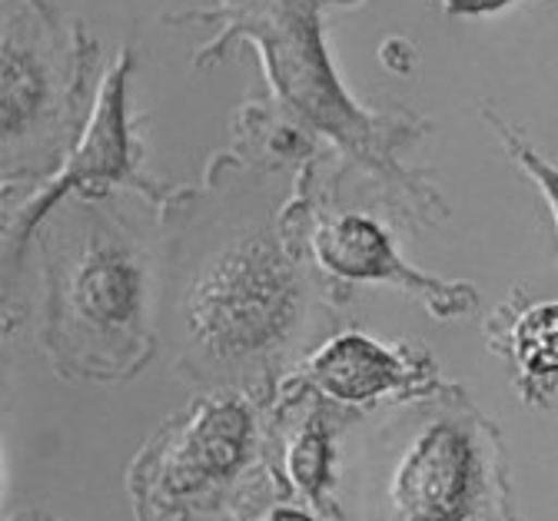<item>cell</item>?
Instances as JSON below:
<instances>
[{"mask_svg":"<svg viewBox=\"0 0 558 521\" xmlns=\"http://www.w3.org/2000/svg\"><path fill=\"white\" fill-rule=\"evenodd\" d=\"M173 316L186 359L240 372L293 346L310 316V282L266 219H240L180 269Z\"/></svg>","mask_w":558,"mask_h":521,"instance_id":"6da1fadb","label":"cell"},{"mask_svg":"<svg viewBox=\"0 0 558 521\" xmlns=\"http://www.w3.org/2000/svg\"><path fill=\"white\" fill-rule=\"evenodd\" d=\"M47 332L90 376H120L147 352L154 266L123 222L81 209L47 243Z\"/></svg>","mask_w":558,"mask_h":521,"instance_id":"7a4b0ae2","label":"cell"},{"mask_svg":"<svg viewBox=\"0 0 558 521\" xmlns=\"http://www.w3.org/2000/svg\"><path fill=\"white\" fill-rule=\"evenodd\" d=\"M199 17L227 21V31L214 47L233 37H250L259 47L272 90L303 123L332 136L366 163L392 170L376 120L349 100L329 66L316 0H220L217 11Z\"/></svg>","mask_w":558,"mask_h":521,"instance_id":"3957f363","label":"cell"},{"mask_svg":"<svg viewBox=\"0 0 558 521\" xmlns=\"http://www.w3.org/2000/svg\"><path fill=\"white\" fill-rule=\"evenodd\" d=\"M313 253L319 266L332 276L356 279V282H389L412 292L418 303H426L433 316L452 319L472 310L475 292L462 282H442L412 269L396 246L389 243L386 230L369 216L345 213L336 216L316 230Z\"/></svg>","mask_w":558,"mask_h":521,"instance_id":"277c9868","label":"cell"},{"mask_svg":"<svg viewBox=\"0 0 558 521\" xmlns=\"http://www.w3.org/2000/svg\"><path fill=\"white\" fill-rule=\"evenodd\" d=\"M478 459L465 428L433 422L418 432L389 482L399 521H462L475 498Z\"/></svg>","mask_w":558,"mask_h":521,"instance_id":"5b68a950","label":"cell"},{"mask_svg":"<svg viewBox=\"0 0 558 521\" xmlns=\"http://www.w3.org/2000/svg\"><path fill=\"white\" fill-rule=\"evenodd\" d=\"M60 110L57 53L44 24L24 11H8L4 24V163H17L34 143H53Z\"/></svg>","mask_w":558,"mask_h":521,"instance_id":"8992f818","label":"cell"},{"mask_svg":"<svg viewBox=\"0 0 558 521\" xmlns=\"http://www.w3.org/2000/svg\"><path fill=\"white\" fill-rule=\"evenodd\" d=\"M126 57L120 66L110 70V77L100 87L94 117L77 143V150L63 163L60 177H53L24 209L17 222L21 243L37 230V222L74 190L97 193L107 183H123L133 173V140L126 123Z\"/></svg>","mask_w":558,"mask_h":521,"instance_id":"52a82bcc","label":"cell"},{"mask_svg":"<svg viewBox=\"0 0 558 521\" xmlns=\"http://www.w3.org/2000/svg\"><path fill=\"white\" fill-rule=\"evenodd\" d=\"M250 415L236 399H209L173 435L160 462V492L186 498L206 485L227 478L246 456Z\"/></svg>","mask_w":558,"mask_h":521,"instance_id":"ba28073f","label":"cell"},{"mask_svg":"<svg viewBox=\"0 0 558 521\" xmlns=\"http://www.w3.org/2000/svg\"><path fill=\"white\" fill-rule=\"evenodd\" d=\"M310 383L332 402L366 405L412 383L405 355L373 342L363 332H339L306 359Z\"/></svg>","mask_w":558,"mask_h":521,"instance_id":"9c48e42d","label":"cell"},{"mask_svg":"<svg viewBox=\"0 0 558 521\" xmlns=\"http://www.w3.org/2000/svg\"><path fill=\"white\" fill-rule=\"evenodd\" d=\"M512 352L529 383L558 376V303L529 306L512 323Z\"/></svg>","mask_w":558,"mask_h":521,"instance_id":"30bf717a","label":"cell"},{"mask_svg":"<svg viewBox=\"0 0 558 521\" xmlns=\"http://www.w3.org/2000/svg\"><path fill=\"white\" fill-rule=\"evenodd\" d=\"M290 475L306 495H319L329 475V441L319 425H310L290 449Z\"/></svg>","mask_w":558,"mask_h":521,"instance_id":"8fae6325","label":"cell"},{"mask_svg":"<svg viewBox=\"0 0 558 521\" xmlns=\"http://www.w3.org/2000/svg\"><path fill=\"white\" fill-rule=\"evenodd\" d=\"M499 130H502L506 143L512 146V157H519V163L525 167V173H532V180H535L538 190L545 193V199H548V206H551V213H555V227H558V170H555L551 163H545L538 154H532L529 146H525L512 130H506V126H499Z\"/></svg>","mask_w":558,"mask_h":521,"instance_id":"7c38bea8","label":"cell"},{"mask_svg":"<svg viewBox=\"0 0 558 521\" xmlns=\"http://www.w3.org/2000/svg\"><path fill=\"white\" fill-rule=\"evenodd\" d=\"M512 0H442V8L449 14H462V17H478V14H496L502 8H509Z\"/></svg>","mask_w":558,"mask_h":521,"instance_id":"4fadbf2b","label":"cell"},{"mask_svg":"<svg viewBox=\"0 0 558 521\" xmlns=\"http://www.w3.org/2000/svg\"><path fill=\"white\" fill-rule=\"evenodd\" d=\"M266 521H316V518L300 511V508H276Z\"/></svg>","mask_w":558,"mask_h":521,"instance_id":"5bb4252c","label":"cell"}]
</instances>
